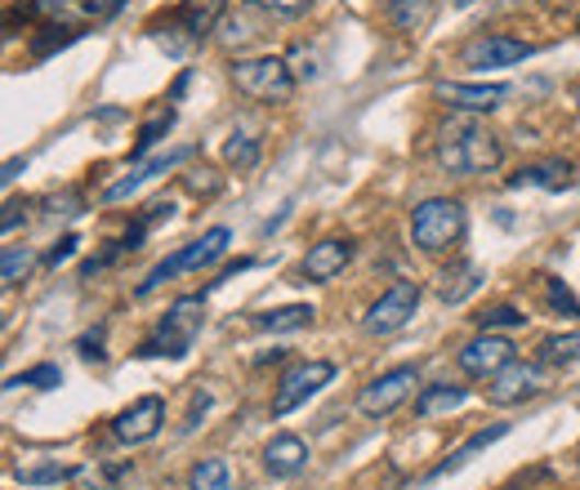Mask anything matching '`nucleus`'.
Listing matches in <instances>:
<instances>
[{
	"mask_svg": "<svg viewBox=\"0 0 580 490\" xmlns=\"http://www.w3.org/2000/svg\"><path fill=\"white\" fill-rule=\"evenodd\" d=\"M437 166L456 179H474V174H487L504 161V144L500 134L478 125V121H451L437 129V148H433Z\"/></svg>",
	"mask_w": 580,
	"mask_h": 490,
	"instance_id": "f257e3e1",
	"label": "nucleus"
},
{
	"mask_svg": "<svg viewBox=\"0 0 580 490\" xmlns=\"http://www.w3.org/2000/svg\"><path fill=\"white\" fill-rule=\"evenodd\" d=\"M202 321H206V299L202 295H183L166 308V317L157 321V330L139 343V357H187L192 353V339L202 334Z\"/></svg>",
	"mask_w": 580,
	"mask_h": 490,
	"instance_id": "f03ea898",
	"label": "nucleus"
},
{
	"mask_svg": "<svg viewBox=\"0 0 580 490\" xmlns=\"http://www.w3.org/2000/svg\"><path fill=\"white\" fill-rule=\"evenodd\" d=\"M224 10H228V0H183V5H174L170 14L152 19L148 32H152L170 54H183L187 45H202V41L224 23Z\"/></svg>",
	"mask_w": 580,
	"mask_h": 490,
	"instance_id": "7ed1b4c3",
	"label": "nucleus"
},
{
	"mask_svg": "<svg viewBox=\"0 0 580 490\" xmlns=\"http://www.w3.org/2000/svg\"><path fill=\"white\" fill-rule=\"evenodd\" d=\"M465 232V205L451 196H429L411 209V241L424 254H442L460 241Z\"/></svg>",
	"mask_w": 580,
	"mask_h": 490,
	"instance_id": "20e7f679",
	"label": "nucleus"
},
{
	"mask_svg": "<svg viewBox=\"0 0 580 490\" xmlns=\"http://www.w3.org/2000/svg\"><path fill=\"white\" fill-rule=\"evenodd\" d=\"M232 86L237 94L254 99V103H286L295 94V72L286 58L260 54V58H237L232 62Z\"/></svg>",
	"mask_w": 580,
	"mask_h": 490,
	"instance_id": "39448f33",
	"label": "nucleus"
},
{
	"mask_svg": "<svg viewBox=\"0 0 580 490\" xmlns=\"http://www.w3.org/2000/svg\"><path fill=\"white\" fill-rule=\"evenodd\" d=\"M228 228H211L202 241H187V246H179L170 259H161L144 282H139V299H148L157 286H166L170 276H179V272H197V267H211V263H219L224 259V250H228Z\"/></svg>",
	"mask_w": 580,
	"mask_h": 490,
	"instance_id": "423d86ee",
	"label": "nucleus"
},
{
	"mask_svg": "<svg viewBox=\"0 0 580 490\" xmlns=\"http://www.w3.org/2000/svg\"><path fill=\"white\" fill-rule=\"evenodd\" d=\"M549 388V371L541 362H519L513 357L504 371H496L487 379V401L491 406H523L532 397H541Z\"/></svg>",
	"mask_w": 580,
	"mask_h": 490,
	"instance_id": "0eeeda50",
	"label": "nucleus"
},
{
	"mask_svg": "<svg viewBox=\"0 0 580 490\" xmlns=\"http://www.w3.org/2000/svg\"><path fill=\"white\" fill-rule=\"evenodd\" d=\"M416 308H420V286L416 282H394L366 308L362 326H366V334H398L416 317Z\"/></svg>",
	"mask_w": 580,
	"mask_h": 490,
	"instance_id": "6e6552de",
	"label": "nucleus"
},
{
	"mask_svg": "<svg viewBox=\"0 0 580 490\" xmlns=\"http://www.w3.org/2000/svg\"><path fill=\"white\" fill-rule=\"evenodd\" d=\"M331 379H336V366H331V362H295V366L282 375L277 392H273V414L286 419L295 406H304L308 397H317Z\"/></svg>",
	"mask_w": 580,
	"mask_h": 490,
	"instance_id": "1a4fd4ad",
	"label": "nucleus"
},
{
	"mask_svg": "<svg viewBox=\"0 0 580 490\" xmlns=\"http://www.w3.org/2000/svg\"><path fill=\"white\" fill-rule=\"evenodd\" d=\"M411 388H420V371H416V366H398V371H389V375L371 379V384L357 392V410H362L366 419H384V414H394V410L411 397Z\"/></svg>",
	"mask_w": 580,
	"mask_h": 490,
	"instance_id": "9d476101",
	"label": "nucleus"
},
{
	"mask_svg": "<svg viewBox=\"0 0 580 490\" xmlns=\"http://www.w3.org/2000/svg\"><path fill=\"white\" fill-rule=\"evenodd\" d=\"M161 424H166V397L148 392V397L130 401L112 419V437L125 442V446H144V442H152L161 433Z\"/></svg>",
	"mask_w": 580,
	"mask_h": 490,
	"instance_id": "9b49d317",
	"label": "nucleus"
},
{
	"mask_svg": "<svg viewBox=\"0 0 580 490\" xmlns=\"http://www.w3.org/2000/svg\"><path fill=\"white\" fill-rule=\"evenodd\" d=\"M532 54H536V45H527V41H519V36L491 32V36L469 41V45L460 49V62H465V67H478V72H487V67H513V62H523V58H532Z\"/></svg>",
	"mask_w": 580,
	"mask_h": 490,
	"instance_id": "f8f14e48",
	"label": "nucleus"
},
{
	"mask_svg": "<svg viewBox=\"0 0 580 490\" xmlns=\"http://www.w3.org/2000/svg\"><path fill=\"white\" fill-rule=\"evenodd\" d=\"M513 353H519V347H513L504 334H487V330H482L474 343L460 347L456 362H460V371H465L469 379H491L496 371H504V366L513 362Z\"/></svg>",
	"mask_w": 580,
	"mask_h": 490,
	"instance_id": "ddd939ff",
	"label": "nucleus"
},
{
	"mask_svg": "<svg viewBox=\"0 0 580 490\" xmlns=\"http://www.w3.org/2000/svg\"><path fill=\"white\" fill-rule=\"evenodd\" d=\"M353 250H357V246H353L349 237H327V241H317V246L304 254V263H299L304 286H327V282H336V276L349 267Z\"/></svg>",
	"mask_w": 580,
	"mask_h": 490,
	"instance_id": "4468645a",
	"label": "nucleus"
},
{
	"mask_svg": "<svg viewBox=\"0 0 580 490\" xmlns=\"http://www.w3.org/2000/svg\"><path fill=\"white\" fill-rule=\"evenodd\" d=\"M437 99L456 112H496L509 99V86H460V81H442Z\"/></svg>",
	"mask_w": 580,
	"mask_h": 490,
	"instance_id": "2eb2a0df",
	"label": "nucleus"
},
{
	"mask_svg": "<svg viewBox=\"0 0 580 490\" xmlns=\"http://www.w3.org/2000/svg\"><path fill=\"white\" fill-rule=\"evenodd\" d=\"M504 187H545V192H567V187H576V170H571V161H536V166H523L519 174H509Z\"/></svg>",
	"mask_w": 580,
	"mask_h": 490,
	"instance_id": "dca6fc26",
	"label": "nucleus"
},
{
	"mask_svg": "<svg viewBox=\"0 0 580 490\" xmlns=\"http://www.w3.org/2000/svg\"><path fill=\"white\" fill-rule=\"evenodd\" d=\"M192 157V148H174V152H166V157H157V161H144V166H135L130 174H125V179H116L107 192H103V201L107 205H116V201H125V196H130L139 183H148V179H157V174H166V170H174V166H183Z\"/></svg>",
	"mask_w": 580,
	"mask_h": 490,
	"instance_id": "f3484780",
	"label": "nucleus"
},
{
	"mask_svg": "<svg viewBox=\"0 0 580 490\" xmlns=\"http://www.w3.org/2000/svg\"><path fill=\"white\" fill-rule=\"evenodd\" d=\"M264 468L273 477H295L308 468V442L295 437V433H277L269 446H264Z\"/></svg>",
	"mask_w": 580,
	"mask_h": 490,
	"instance_id": "a211bd4d",
	"label": "nucleus"
},
{
	"mask_svg": "<svg viewBox=\"0 0 580 490\" xmlns=\"http://www.w3.org/2000/svg\"><path fill=\"white\" fill-rule=\"evenodd\" d=\"M478 286H482V267H478V263H469V259L451 263V267L442 272V299H446V304H465Z\"/></svg>",
	"mask_w": 580,
	"mask_h": 490,
	"instance_id": "6ab92c4d",
	"label": "nucleus"
},
{
	"mask_svg": "<svg viewBox=\"0 0 580 490\" xmlns=\"http://www.w3.org/2000/svg\"><path fill=\"white\" fill-rule=\"evenodd\" d=\"M469 401V392L460 384H433L416 397V414L420 419H437V414H451V410H460Z\"/></svg>",
	"mask_w": 580,
	"mask_h": 490,
	"instance_id": "aec40b11",
	"label": "nucleus"
},
{
	"mask_svg": "<svg viewBox=\"0 0 580 490\" xmlns=\"http://www.w3.org/2000/svg\"><path fill=\"white\" fill-rule=\"evenodd\" d=\"M504 433H509V424H491V429H482V433H474V437H469V442H465L460 451H451V455H446V459H442V464H437V468H433L429 477L437 481V477H446V472H456V468H465V464H469V459H474L478 451H487V446H496V442H500Z\"/></svg>",
	"mask_w": 580,
	"mask_h": 490,
	"instance_id": "412c9836",
	"label": "nucleus"
},
{
	"mask_svg": "<svg viewBox=\"0 0 580 490\" xmlns=\"http://www.w3.org/2000/svg\"><path fill=\"white\" fill-rule=\"evenodd\" d=\"M187 486H192V490H237V486H232V468H228V459H219V455H211V459H202V464H192Z\"/></svg>",
	"mask_w": 580,
	"mask_h": 490,
	"instance_id": "4be33fe9",
	"label": "nucleus"
},
{
	"mask_svg": "<svg viewBox=\"0 0 580 490\" xmlns=\"http://www.w3.org/2000/svg\"><path fill=\"white\" fill-rule=\"evenodd\" d=\"M14 477L23 486H58V481L81 477V464H19Z\"/></svg>",
	"mask_w": 580,
	"mask_h": 490,
	"instance_id": "5701e85b",
	"label": "nucleus"
},
{
	"mask_svg": "<svg viewBox=\"0 0 580 490\" xmlns=\"http://www.w3.org/2000/svg\"><path fill=\"white\" fill-rule=\"evenodd\" d=\"M429 5L433 0H384V14H389V23L398 27V32H420L424 27V19H429Z\"/></svg>",
	"mask_w": 580,
	"mask_h": 490,
	"instance_id": "b1692460",
	"label": "nucleus"
},
{
	"mask_svg": "<svg viewBox=\"0 0 580 490\" xmlns=\"http://www.w3.org/2000/svg\"><path fill=\"white\" fill-rule=\"evenodd\" d=\"M317 312L308 308V304H286V308H273V312H260L254 317V326L260 330H273V334H282V330H299V326H308Z\"/></svg>",
	"mask_w": 580,
	"mask_h": 490,
	"instance_id": "393cba45",
	"label": "nucleus"
},
{
	"mask_svg": "<svg viewBox=\"0 0 580 490\" xmlns=\"http://www.w3.org/2000/svg\"><path fill=\"white\" fill-rule=\"evenodd\" d=\"M541 366H571L576 357H580V330H571V334H549L541 347Z\"/></svg>",
	"mask_w": 580,
	"mask_h": 490,
	"instance_id": "a878e982",
	"label": "nucleus"
},
{
	"mask_svg": "<svg viewBox=\"0 0 580 490\" xmlns=\"http://www.w3.org/2000/svg\"><path fill=\"white\" fill-rule=\"evenodd\" d=\"M474 326L487 330V334H496V330H523L527 317L513 308V304H487L482 312H474Z\"/></svg>",
	"mask_w": 580,
	"mask_h": 490,
	"instance_id": "bb28decb",
	"label": "nucleus"
},
{
	"mask_svg": "<svg viewBox=\"0 0 580 490\" xmlns=\"http://www.w3.org/2000/svg\"><path fill=\"white\" fill-rule=\"evenodd\" d=\"M170 125H174V107H161V112H157V116H152V121H148V125L139 129L135 148H130V157H135V161H144V157H148V152H152V148L161 144V134H166Z\"/></svg>",
	"mask_w": 580,
	"mask_h": 490,
	"instance_id": "cd10ccee",
	"label": "nucleus"
},
{
	"mask_svg": "<svg viewBox=\"0 0 580 490\" xmlns=\"http://www.w3.org/2000/svg\"><path fill=\"white\" fill-rule=\"evenodd\" d=\"M224 161L237 166V170H250L254 161H260V138H250V134H232L228 144H224Z\"/></svg>",
	"mask_w": 580,
	"mask_h": 490,
	"instance_id": "c85d7f7f",
	"label": "nucleus"
},
{
	"mask_svg": "<svg viewBox=\"0 0 580 490\" xmlns=\"http://www.w3.org/2000/svg\"><path fill=\"white\" fill-rule=\"evenodd\" d=\"M58 384H62V371L58 366H32V371L5 379V388H58Z\"/></svg>",
	"mask_w": 580,
	"mask_h": 490,
	"instance_id": "c756f323",
	"label": "nucleus"
},
{
	"mask_svg": "<svg viewBox=\"0 0 580 490\" xmlns=\"http://www.w3.org/2000/svg\"><path fill=\"white\" fill-rule=\"evenodd\" d=\"M545 299H549V308H558L562 317H580V299L567 290V282H558V276H545Z\"/></svg>",
	"mask_w": 580,
	"mask_h": 490,
	"instance_id": "7c9ffc66",
	"label": "nucleus"
},
{
	"mask_svg": "<svg viewBox=\"0 0 580 490\" xmlns=\"http://www.w3.org/2000/svg\"><path fill=\"white\" fill-rule=\"evenodd\" d=\"M246 5L264 10V14H277V19H299L312 10V0H246Z\"/></svg>",
	"mask_w": 580,
	"mask_h": 490,
	"instance_id": "2f4dec72",
	"label": "nucleus"
},
{
	"mask_svg": "<svg viewBox=\"0 0 580 490\" xmlns=\"http://www.w3.org/2000/svg\"><path fill=\"white\" fill-rule=\"evenodd\" d=\"M27 272H32V250H27V246H23V250H19V246H10V250H5V286L14 290Z\"/></svg>",
	"mask_w": 580,
	"mask_h": 490,
	"instance_id": "473e14b6",
	"label": "nucleus"
},
{
	"mask_svg": "<svg viewBox=\"0 0 580 490\" xmlns=\"http://www.w3.org/2000/svg\"><path fill=\"white\" fill-rule=\"evenodd\" d=\"M19 224H27V205H19V201H5V219H0V228H5V237H14V232H19Z\"/></svg>",
	"mask_w": 580,
	"mask_h": 490,
	"instance_id": "72a5a7b5",
	"label": "nucleus"
},
{
	"mask_svg": "<svg viewBox=\"0 0 580 490\" xmlns=\"http://www.w3.org/2000/svg\"><path fill=\"white\" fill-rule=\"evenodd\" d=\"M206 410H211V392H192V410H187V424H183V433H192V429H197Z\"/></svg>",
	"mask_w": 580,
	"mask_h": 490,
	"instance_id": "f704fd0d",
	"label": "nucleus"
},
{
	"mask_svg": "<svg viewBox=\"0 0 580 490\" xmlns=\"http://www.w3.org/2000/svg\"><path fill=\"white\" fill-rule=\"evenodd\" d=\"M77 246H81V241H77V237H62V241H58V246H54V250H49V254H45V267H58V263H68V259H72V250H77Z\"/></svg>",
	"mask_w": 580,
	"mask_h": 490,
	"instance_id": "c9c22d12",
	"label": "nucleus"
},
{
	"mask_svg": "<svg viewBox=\"0 0 580 490\" xmlns=\"http://www.w3.org/2000/svg\"><path fill=\"white\" fill-rule=\"evenodd\" d=\"M81 357H90V362H103V330L81 339Z\"/></svg>",
	"mask_w": 580,
	"mask_h": 490,
	"instance_id": "e433bc0d",
	"label": "nucleus"
},
{
	"mask_svg": "<svg viewBox=\"0 0 580 490\" xmlns=\"http://www.w3.org/2000/svg\"><path fill=\"white\" fill-rule=\"evenodd\" d=\"M19 170H23V161H10V166H5V174H0V179H5V183H14V179H19Z\"/></svg>",
	"mask_w": 580,
	"mask_h": 490,
	"instance_id": "4c0bfd02",
	"label": "nucleus"
},
{
	"mask_svg": "<svg viewBox=\"0 0 580 490\" xmlns=\"http://www.w3.org/2000/svg\"><path fill=\"white\" fill-rule=\"evenodd\" d=\"M571 103H576V107H580V81H576V90H571Z\"/></svg>",
	"mask_w": 580,
	"mask_h": 490,
	"instance_id": "58836bf2",
	"label": "nucleus"
},
{
	"mask_svg": "<svg viewBox=\"0 0 580 490\" xmlns=\"http://www.w3.org/2000/svg\"><path fill=\"white\" fill-rule=\"evenodd\" d=\"M576 27H580V14H576Z\"/></svg>",
	"mask_w": 580,
	"mask_h": 490,
	"instance_id": "ea45409f",
	"label": "nucleus"
}]
</instances>
